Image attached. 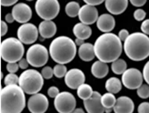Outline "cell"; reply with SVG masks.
<instances>
[{
	"label": "cell",
	"mask_w": 149,
	"mask_h": 113,
	"mask_svg": "<svg viewBox=\"0 0 149 113\" xmlns=\"http://www.w3.org/2000/svg\"><path fill=\"white\" fill-rule=\"evenodd\" d=\"M108 72H109V66H108L107 63H104L100 60L96 61L91 66V74L98 79L105 77Z\"/></svg>",
	"instance_id": "obj_22"
},
{
	"label": "cell",
	"mask_w": 149,
	"mask_h": 113,
	"mask_svg": "<svg viewBox=\"0 0 149 113\" xmlns=\"http://www.w3.org/2000/svg\"><path fill=\"white\" fill-rule=\"evenodd\" d=\"M60 93L59 92V89L56 86H51L49 87V89L47 90V94L49 97L51 98H56L58 94Z\"/></svg>",
	"instance_id": "obj_37"
},
{
	"label": "cell",
	"mask_w": 149,
	"mask_h": 113,
	"mask_svg": "<svg viewBox=\"0 0 149 113\" xmlns=\"http://www.w3.org/2000/svg\"><path fill=\"white\" fill-rule=\"evenodd\" d=\"M129 35H130V33H129L128 30H126V29H123V30H120V31L119 32L118 37L120 38V40L121 41H125V40H126V39L129 37Z\"/></svg>",
	"instance_id": "obj_39"
},
{
	"label": "cell",
	"mask_w": 149,
	"mask_h": 113,
	"mask_svg": "<svg viewBox=\"0 0 149 113\" xmlns=\"http://www.w3.org/2000/svg\"><path fill=\"white\" fill-rule=\"evenodd\" d=\"M37 15L44 21H52L60 12L58 0H37L35 3Z\"/></svg>",
	"instance_id": "obj_7"
},
{
	"label": "cell",
	"mask_w": 149,
	"mask_h": 113,
	"mask_svg": "<svg viewBox=\"0 0 149 113\" xmlns=\"http://www.w3.org/2000/svg\"><path fill=\"white\" fill-rule=\"evenodd\" d=\"M123 87V83L116 77H111L105 82V89L108 93H118Z\"/></svg>",
	"instance_id": "obj_24"
},
{
	"label": "cell",
	"mask_w": 149,
	"mask_h": 113,
	"mask_svg": "<svg viewBox=\"0 0 149 113\" xmlns=\"http://www.w3.org/2000/svg\"><path fill=\"white\" fill-rule=\"evenodd\" d=\"M112 110H113V109H105L104 112H106V113H111Z\"/></svg>",
	"instance_id": "obj_48"
},
{
	"label": "cell",
	"mask_w": 149,
	"mask_h": 113,
	"mask_svg": "<svg viewBox=\"0 0 149 113\" xmlns=\"http://www.w3.org/2000/svg\"><path fill=\"white\" fill-rule=\"evenodd\" d=\"M72 113H85V111L82 109H80V108H78V109H75Z\"/></svg>",
	"instance_id": "obj_47"
},
{
	"label": "cell",
	"mask_w": 149,
	"mask_h": 113,
	"mask_svg": "<svg viewBox=\"0 0 149 113\" xmlns=\"http://www.w3.org/2000/svg\"><path fill=\"white\" fill-rule=\"evenodd\" d=\"M4 83L6 85H10V84H19V76H17L15 74L9 73L5 77Z\"/></svg>",
	"instance_id": "obj_31"
},
{
	"label": "cell",
	"mask_w": 149,
	"mask_h": 113,
	"mask_svg": "<svg viewBox=\"0 0 149 113\" xmlns=\"http://www.w3.org/2000/svg\"><path fill=\"white\" fill-rule=\"evenodd\" d=\"M25 105V93L19 84L6 85L1 90V113H22Z\"/></svg>",
	"instance_id": "obj_2"
},
{
	"label": "cell",
	"mask_w": 149,
	"mask_h": 113,
	"mask_svg": "<svg viewBox=\"0 0 149 113\" xmlns=\"http://www.w3.org/2000/svg\"><path fill=\"white\" fill-rule=\"evenodd\" d=\"M79 9H80V6L78 2L71 1L65 6V13L69 17L73 18V17H76L79 16Z\"/></svg>",
	"instance_id": "obj_28"
},
{
	"label": "cell",
	"mask_w": 149,
	"mask_h": 113,
	"mask_svg": "<svg viewBox=\"0 0 149 113\" xmlns=\"http://www.w3.org/2000/svg\"><path fill=\"white\" fill-rule=\"evenodd\" d=\"M12 13L15 20L20 23H27L32 17V10L30 6L24 3H18L13 6Z\"/></svg>",
	"instance_id": "obj_14"
},
{
	"label": "cell",
	"mask_w": 149,
	"mask_h": 113,
	"mask_svg": "<svg viewBox=\"0 0 149 113\" xmlns=\"http://www.w3.org/2000/svg\"><path fill=\"white\" fill-rule=\"evenodd\" d=\"M116 100L117 99L115 98L114 94L111 93H106L101 97V102L104 109H113L116 103Z\"/></svg>",
	"instance_id": "obj_26"
},
{
	"label": "cell",
	"mask_w": 149,
	"mask_h": 113,
	"mask_svg": "<svg viewBox=\"0 0 149 113\" xmlns=\"http://www.w3.org/2000/svg\"><path fill=\"white\" fill-rule=\"evenodd\" d=\"M75 43H76V45H78V46H81L82 44H84L85 42H84V40H80V39H76V40H75Z\"/></svg>",
	"instance_id": "obj_46"
},
{
	"label": "cell",
	"mask_w": 149,
	"mask_h": 113,
	"mask_svg": "<svg viewBox=\"0 0 149 113\" xmlns=\"http://www.w3.org/2000/svg\"><path fill=\"white\" fill-rule=\"evenodd\" d=\"M56 24L53 21H42L38 25L39 35L43 39H50L56 33Z\"/></svg>",
	"instance_id": "obj_20"
},
{
	"label": "cell",
	"mask_w": 149,
	"mask_h": 113,
	"mask_svg": "<svg viewBox=\"0 0 149 113\" xmlns=\"http://www.w3.org/2000/svg\"><path fill=\"white\" fill-rule=\"evenodd\" d=\"M80 23H82L87 25H90L95 23L99 16H98V11L96 6H89V5H84L80 7L79 16H78Z\"/></svg>",
	"instance_id": "obj_15"
},
{
	"label": "cell",
	"mask_w": 149,
	"mask_h": 113,
	"mask_svg": "<svg viewBox=\"0 0 149 113\" xmlns=\"http://www.w3.org/2000/svg\"><path fill=\"white\" fill-rule=\"evenodd\" d=\"M6 23H12L13 21H15V17H13V13H7V15L6 16Z\"/></svg>",
	"instance_id": "obj_45"
},
{
	"label": "cell",
	"mask_w": 149,
	"mask_h": 113,
	"mask_svg": "<svg viewBox=\"0 0 149 113\" xmlns=\"http://www.w3.org/2000/svg\"><path fill=\"white\" fill-rule=\"evenodd\" d=\"M94 91L92 89V87L88 83H83L77 89V94L79 96V98H80L81 100H88L89 99L92 94H93Z\"/></svg>",
	"instance_id": "obj_25"
},
{
	"label": "cell",
	"mask_w": 149,
	"mask_h": 113,
	"mask_svg": "<svg viewBox=\"0 0 149 113\" xmlns=\"http://www.w3.org/2000/svg\"><path fill=\"white\" fill-rule=\"evenodd\" d=\"M83 1L86 3V5H89V6H96L101 5L103 2L105 1V0H83Z\"/></svg>",
	"instance_id": "obj_41"
},
{
	"label": "cell",
	"mask_w": 149,
	"mask_h": 113,
	"mask_svg": "<svg viewBox=\"0 0 149 113\" xmlns=\"http://www.w3.org/2000/svg\"><path fill=\"white\" fill-rule=\"evenodd\" d=\"M41 75L44 77V79H50L54 76V69L50 66H45L41 70Z\"/></svg>",
	"instance_id": "obj_33"
},
{
	"label": "cell",
	"mask_w": 149,
	"mask_h": 113,
	"mask_svg": "<svg viewBox=\"0 0 149 113\" xmlns=\"http://www.w3.org/2000/svg\"><path fill=\"white\" fill-rule=\"evenodd\" d=\"M72 32L77 39H80L83 40H88L92 34V30L89 27V25L84 24L82 23H76L73 27Z\"/></svg>",
	"instance_id": "obj_23"
},
{
	"label": "cell",
	"mask_w": 149,
	"mask_h": 113,
	"mask_svg": "<svg viewBox=\"0 0 149 113\" xmlns=\"http://www.w3.org/2000/svg\"><path fill=\"white\" fill-rule=\"evenodd\" d=\"M49 50L41 44H33L27 50L26 59L34 67H41L47 63Z\"/></svg>",
	"instance_id": "obj_8"
},
{
	"label": "cell",
	"mask_w": 149,
	"mask_h": 113,
	"mask_svg": "<svg viewBox=\"0 0 149 113\" xmlns=\"http://www.w3.org/2000/svg\"><path fill=\"white\" fill-rule=\"evenodd\" d=\"M141 31L143 33L149 35V19H146L141 23Z\"/></svg>",
	"instance_id": "obj_38"
},
{
	"label": "cell",
	"mask_w": 149,
	"mask_h": 113,
	"mask_svg": "<svg viewBox=\"0 0 149 113\" xmlns=\"http://www.w3.org/2000/svg\"><path fill=\"white\" fill-rule=\"evenodd\" d=\"M146 16V11L141 9V8L137 9L133 13V16H134V18L136 21H143V20H145Z\"/></svg>",
	"instance_id": "obj_32"
},
{
	"label": "cell",
	"mask_w": 149,
	"mask_h": 113,
	"mask_svg": "<svg viewBox=\"0 0 149 113\" xmlns=\"http://www.w3.org/2000/svg\"><path fill=\"white\" fill-rule=\"evenodd\" d=\"M101 97L102 95L95 91L92 96L88 99V100L83 101L84 107L88 113H104L105 109L101 102Z\"/></svg>",
	"instance_id": "obj_16"
},
{
	"label": "cell",
	"mask_w": 149,
	"mask_h": 113,
	"mask_svg": "<svg viewBox=\"0 0 149 113\" xmlns=\"http://www.w3.org/2000/svg\"><path fill=\"white\" fill-rule=\"evenodd\" d=\"M137 94L141 99H147L149 97V84H142L137 89Z\"/></svg>",
	"instance_id": "obj_30"
},
{
	"label": "cell",
	"mask_w": 149,
	"mask_h": 113,
	"mask_svg": "<svg viewBox=\"0 0 149 113\" xmlns=\"http://www.w3.org/2000/svg\"><path fill=\"white\" fill-rule=\"evenodd\" d=\"M18 0H1V6H12L16 5Z\"/></svg>",
	"instance_id": "obj_42"
},
{
	"label": "cell",
	"mask_w": 149,
	"mask_h": 113,
	"mask_svg": "<svg viewBox=\"0 0 149 113\" xmlns=\"http://www.w3.org/2000/svg\"><path fill=\"white\" fill-rule=\"evenodd\" d=\"M18 64H19L20 68H22V70L27 69V68H28V66H29V65H30V63H29L28 60H27V59H23V58L18 62Z\"/></svg>",
	"instance_id": "obj_43"
},
{
	"label": "cell",
	"mask_w": 149,
	"mask_h": 113,
	"mask_svg": "<svg viewBox=\"0 0 149 113\" xmlns=\"http://www.w3.org/2000/svg\"><path fill=\"white\" fill-rule=\"evenodd\" d=\"M48 100L42 93L33 94L27 102L28 109L31 113H45L48 109Z\"/></svg>",
	"instance_id": "obj_12"
},
{
	"label": "cell",
	"mask_w": 149,
	"mask_h": 113,
	"mask_svg": "<svg viewBox=\"0 0 149 113\" xmlns=\"http://www.w3.org/2000/svg\"><path fill=\"white\" fill-rule=\"evenodd\" d=\"M139 113H149V102H145L139 104L138 108Z\"/></svg>",
	"instance_id": "obj_36"
},
{
	"label": "cell",
	"mask_w": 149,
	"mask_h": 113,
	"mask_svg": "<svg viewBox=\"0 0 149 113\" xmlns=\"http://www.w3.org/2000/svg\"><path fill=\"white\" fill-rule=\"evenodd\" d=\"M97 26L99 31L104 33L110 32L115 27V20L110 13H103V15L99 16L97 21Z\"/></svg>",
	"instance_id": "obj_19"
},
{
	"label": "cell",
	"mask_w": 149,
	"mask_h": 113,
	"mask_svg": "<svg viewBox=\"0 0 149 113\" xmlns=\"http://www.w3.org/2000/svg\"><path fill=\"white\" fill-rule=\"evenodd\" d=\"M44 77L35 69H26L19 76V85L27 94H36L43 87Z\"/></svg>",
	"instance_id": "obj_6"
},
{
	"label": "cell",
	"mask_w": 149,
	"mask_h": 113,
	"mask_svg": "<svg viewBox=\"0 0 149 113\" xmlns=\"http://www.w3.org/2000/svg\"><path fill=\"white\" fill-rule=\"evenodd\" d=\"M147 0H130V2L132 6H136V7H141L143 6Z\"/></svg>",
	"instance_id": "obj_40"
},
{
	"label": "cell",
	"mask_w": 149,
	"mask_h": 113,
	"mask_svg": "<svg viewBox=\"0 0 149 113\" xmlns=\"http://www.w3.org/2000/svg\"><path fill=\"white\" fill-rule=\"evenodd\" d=\"M54 75H55L57 78H62L63 76H65L66 73L68 72L67 70V67L65 65H62V64H57L54 66Z\"/></svg>",
	"instance_id": "obj_29"
},
{
	"label": "cell",
	"mask_w": 149,
	"mask_h": 113,
	"mask_svg": "<svg viewBox=\"0 0 149 113\" xmlns=\"http://www.w3.org/2000/svg\"><path fill=\"white\" fill-rule=\"evenodd\" d=\"M112 71L116 75H123L127 70V63L124 59H118L112 63Z\"/></svg>",
	"instance_id": "obj_27"
},
{
	"label": "cell",
	"mask_w": 149,
	"mask_h": 113,
	"mask_svg": "<svg viewBox=\"0 0 149 113\" xmlns=\"http://www.w3.org/2000/svg\"><path fill=\"white\" fill-rule=\"evenodd\" d=\"M54 105L59 113H72L76 109V99L69 92H62L55 98Z\"/></svg>",
	"instance_id": "obj_9"
},
{
	"label": "cell",
	"mask_w": 149,
	"mask_h": 113,
	"mask_svg": "<svg viewBox=\"0 0 149 113\" xmlns=\"http://www.w3.org/2000/svg\"><path fill=\"white\" fill-rule=\"evenodd\" d=\"M129 0H105L104 6L106 10L112 15L119 16L128 7Z\"/></svg>",
	"instance_id": "obj_17"
},
{
	"label": "cell",
	"mask_w": 149,
	"mask_h": 113,
	"mask_svg": "<svg viewBox=\"0 0 149 113\" xmlns=\"http://www.w3.org/2000/svg\"><path fill=\"white\" fill-rule=\"evenodd\" d=\"M85 75L78 68H72L66 73L64 76L65 84L71 89H78L81 84L85 83Z\"/></svg>",
	"instance_id": "obj_13"
},
{
	"label": "cell",
	"mask_w": 149,
	"mask_h": 113,
	"mask_svg": "<svg viewBox=\"0 0 149 113\" xmlns=\"http://www.w3.org/2000/svg\"><path fill=\"white\" fill-rule=\"evenodd\" d=\"M38 29L33 23H23L17 31V37L23 44H33L38 38Z\"/></svg>",
	"instance_id": "obj_11"
},
{
	"label": "cell",
	"mask_w": 149,
	"mask_h": 113,
	"mask_svg": "<svg viewBox=\"0 0 149 113\" xmlns=\"http://www.w3.org/2000/svg\"><path fill=\"white\" fill-rule=\"evenodd\" d=\"M123 49L133 61H142L149 56V37L143 32H133L124 41Z\"/></svg>",
	"instance_id": "obj_4"
},
{
	"label": "cell",
	"mask_w": 149,
	"mask_h": 113,
	"mask_svg": "<svg viewBox=\"0 0 149 113\" xmlns=\"http://www.w3.org/2000/svg\"><path fill=\"white\" fill-rule=\"evenodd\" d=\"M8 31L7 24L5 21H1V36H5Z\"/></svg>",
	"instance_id": "obj_44"
},
{
	"label": "cell",
	"mask_w": 149,
	"mask_h": 113,
	"mask_svg": "<svg viewBox=\"0 0 149 113\" xmlns=\"http://www.w3.org/2000/svg\"><path fill=\"white\" fill-rule=\"evenodd\" d=\"M143 74L137 68H129L123 74L121 83L130 90H136L143 84Z\"/></svg>",
	"instance_id": "obj_10"
},
{
	"label": "cell",
	"mask_w": 149,
	"mask_h": 113,
	"mask_svg": "<svg viewBox=\"0 0 149 113\" xmlns=\"http://www.w3.org/2000/svg\"><path fill=\"white\" fill-rule=\"evenodd\" d=\"M78 54L81 60L85 62H89L93 60L96 56L94 49V45L91 43H84L81 46H79L78 49Z\"/></svg>",
	"instance_id": "obj_21"
},
{
	"label": "cell",
	"mask_w": 149,
	"mask_h": 113,
	"mask_svg": "<svg viewBox=\"0 0 149 113\" xmlns=\"http://www.w3.org/2000/svg\"><path fill=\"white\" fill-rule=\"evenodd\" d=\"M143 77L147 84H149V61H147L143 67Z\"/></svg>",
	"instance_id": "obj_35"
},
{
	"label": "cell",
	"mask_w": 149,
	"mask_h": 113,
	"mask_svg": "<svg viewBox=\"0 0 149 113\" xmlns=\"http://www.w3.org/2000/svg\"><path fill=\"white\" fill-rule=\"evenodd\" d=\"M113 111L114 113H133L134 102L128 96H120L116 100Z\"/></svg>",
	"instance_id": "obj_18"
},
{
	"label": "cell",
	"mask_w": 149,
	"mask_h": 113,
	"mask_svg": "<svg viewBox=\"0 0 149 113\" xmlns=\"http://www.w3.org/2000/svg\"><path fill=\"white\" fill-rule=\"evenodd\" d=\"M27 1H32V0H27Z\"/></svg>",
	"instance_id": "obj_49"
},
{
	"label": "cell",
	"mask_w": 149,
	"mask_h": 113,
	"mask_svg": "<svg viewBox=\"0 0 149 113\" xmlns=\"http://www.w3.org/2000/svg\"><path fill=\"white\" fill-rule=\"evenodd\" d=\"M20 68L19 64L17 63H7L6 64V70L9 73H13V74H15L18 69Z\"/></svg>",
	"instance_id": "obj_34"
},
{
	"label": "cell",
	"mask_w": 149,
	"mask_h": 113,
	"mask_svg": "<svg viewBox=\"0 0 149 113\" xmlns=\"http://www.w3.org/2000/svg\"><path fill=\"white\" fill-rule=\"evenodd\" d=\"M76 43L67 36H59L49 46V55L57 64L65 65L72 62L77 53Z\"/></svg>",
	"instance_id": "obj_3"
},
{
	"label": "cell",
	"mask_w": 149,
	"mask_h": 113,
	"mask_svg": "<svg viewBox=\"0 0 149 113\" xmlns=\"http://www.w3.org/2000/svg\"><path fill=\"white\" fill-rule=\"evenodd\" d=\"M94 49L98 60L104 63H113L121 55L123 42L114 33H104L95 41Z\"/></svg>",
	"instance_id": "obj_1"
},
{
	"label": "cell",
	"mask_w": 149,
	"mask_h": 113,
	"mask_svg": "<svg viewBox=\"0 0 149 113\" xmlns=\"http://www.w3.org/2000/svg\"><path fill=\"white\" fill-rule=\"evenodd\" d=\"M23 43L15 37H10L1 42V59L7 63H17L24 55Z\"/></svg>",
	"instance_id": "obj_5"
}]
</instances>
